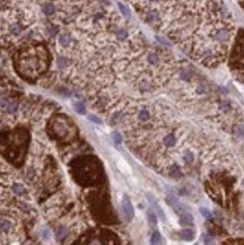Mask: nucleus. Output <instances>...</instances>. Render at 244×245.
I'll use <instances>...</instances> for the list:
<instances>
[{"instance_id":"obj_1","label":"nucleus","mask_w":244,"mask_h":245,"mask_svg":"<svg viewBox=\"0 0 244 245\" xmlns=\"http://www.w3.org/2000/svg\"><path fill=\"white\" fill-rule=\"evenodd\" d=\"M135 7L193 60L208 67L224 60L234 28L220 0H157Z\"/></svg>"},{"instance_id":"obj_2","label":"nucleus","mask_w":244,"mask_h":245,"mask_svg":"<svg viewBox=\"0 0 244 245\" xmlns=\"http://www.w3.org/2000/svg\"><path fill=\"white\" fill-rule=\"evenodd\" d=\"M28 0H0V49L12 44L30 25Z\"/></svg>"},{"instance_id":"obj_3","label":"nucleus","mask_w":244,"mask_h":245,"mask_svg":"<svg viewBox=\"0 0 244 245\" xmlns=\"http://www.w3.org/2000/svg\"><path fill=\"white\" fill-rule=\"evenodd\" d=\"M44 47H28L22 50L16 57V67L25 76H35L44 70L46 66Z\"/></svg>"},{"instance_id":"obj_4","label":"nucleus","mask_w":244,"mask_h":245,"mask_svg":"<svg viewBox=\"0 0 244 245\" xmlns=\"http://www.w3.org/2000/svg\"><path fill=\"white\" fill-rule=\"evenodd\" d=\"M122 208H123V211H124V214L127 216V218L129 220H131L132 217H134V207H132L130 200L128 199L127 197H124L123 200H122Z\"/></svg>"},{"instance_id":"obj_5","label":"nucleus","mask_w":244,"mask_h":245,"mask_svg":"<svg viewBox=\"0 0 244 245\" xmlns=\"http://www.w3.org/2000/svg\"><path fill=\"white\" fill-rule=\"evenodd\" d=\"M137 118L140 122H147L150 120V112L147 108H140L138 111Z\"/></svg>"},{"instance_id":"obj_6","label":"nucleus","mask_w":244,"mask_h":245,"mask_svg":"<svg viewBox=\"0 0 244 245\" xmlns=\"http://www.w3.org/2000/svg\"><path fill=\"white\" fill-rule=\"evenodd\" d=\"M163 143H164V146H165L166 148H171V147L175 146L176 139L174 137V135H173V133H167V135H165V137L163 138Z\"/></svg>"},{"instance_id":"obj_7","label":"nucleus","mask_w":244,"mask_h":245,"mask_svg":"<svg viewBox=\"0 0 244 245\" xmlns=\"http://www.w3.org/2000/svg\"><path fill=\"white\" fill-rule=\"evenodd\" d=\"M12 227H13L12 221H9L7 219L0 220V233H8L12 229Z\"/></svg>"},{"instance_id":"obj_8","label":"nucleus","mask_w":244,"mask_h":245,"mask_svg":"<svg viewBox=\"0 0 244 245\" xmlns=\"http://www.w3.org/2000/svg\"><path fill=\"white\" fill-rule=\"evenodd\" d=\"M180 236L185 241H192L195 238V231L191 229H183L180 233Z\"/></svg>"},{"instance_id":"obj_9","label":"nucleus","mask_w":244,"mask_h":245,"mask_svg":"<svg viewBox=\"0 0 244 245\" xmlns=\"http://www.w3.org/2000/svg\"><path fill=\"white\" fill-rule=\"evenodd\" d=\"M180 221H181V224L184 225V226H189V225H191L192 224V221H193V218H192V216L190 214H182L181 215V217H180Z\"/></svg>"},{"instance_id":"obj_10","label":"nucleus","mask_w":244,"mask_h":245,"mask_svg":"<svg viewBox=\"0 0 244 245\" xmlns=\"http://www.w3.org/2000/svg\"><path fill=\"white\" fill-rule=\"evenodd\" d=\"M13 190H14V192H15L16 194H18V196H23L25 193V189L20 184H14L13 185Z\"/></svg>"},{"instance_id":"obj_11","label":"nucleus","mask_w":244,"mask_h":245,"mask_svg":"<svg viewBox=\"0 0 244 245\" xmlns=\"http://www.w3.org/2000/svg\"><path fill=\"white\" fill-rule=\"evenodd\" d=\"M161 234H159V231L158 230H155L154 231V234H152V240H150V243L152 244H158V243H161Z\"/></svg>"},{"instance_id":"obj_12","label":"nucleus","mask_w":244,"mask_h":245,"mask_svg":"<svg viewBox=\"0 0 244 245\" xmlns=\"http://www.w3.org/2000/svg\"><path fill=\"white\" fill-rule=\"evenodd\" d=\"M74 107H75V110H76L77 113L84 114V113L86 112V108H85V106H84V104H83V103H75V104H74Z\"/></svg>"},{"instance_id":"obj_13","label":"nucleus","mask_w":244,"mask_h":245,"mask_svg":"<svg viewBox=\"0 0 244 245\" xmlns=\"http://www.w3.org/2000/svg\"><path fill=\"white\" fill-rule=\"evenodd\" d=\"M56 236H57V240H63L66 236H67V230L64 229V228H59V229L57 230V234H56Z\"/></svg>"},{"instance_id":"obj_14","label":"nucleus","mask_w":244,"mask_h":245,"mask_svg":"<svg viewBox=\"0 0 244 245\" xmlns=\"http://www.w3.org/2000/svg\"><path fill=\"white\" fill-rule=\"evenodd\" d=\"M119 8H120V10H121V13L124 15V17H127V18H130V12H129V9L124 6V5H122L121 2H119Z\"/></svg>"},{"instance_id":"obj_15","label":"nucleus","mask_w":244,"mask_h":245,"mask_svg":"<svg viewBox=\"0 0 244 245\" xmlns=\"http://www.w3.org/2000/svg\"><path fill=\"white\" fill-rule=\"evenodd\" d=\"M147 216H148V220H149V223L150 224H156V216L155 214L152 213V210H148V213H147Z\"/></svg>"},{"instance_id":"obj_16","label":"nucleus","mask_w":244,"mask_h":245,"mask_svg":"<svg viewBox=\"0 0 244 245\" xmlns=\"http://www.w3.org/2000/svg\"><path fill=\"white\" fill-rule=\"evenodd\" d=\"M236 136L240 138H244V127L243 125H239L236 127Z\"/></svg>"},{"instance_id":"obj_17","label":"nucleus","mask_w":244,"mask_h":245,"mask_svg":"<svg viewBox=\"0 0 244 245\" xmlns=\"http://www.w3.org/2000/svg\"><path fill=\"white\" fill-rule=\"evenodd\" d=\"M200 213H201V215H202L203 217H206L207 219L211 218V214H210V211H209L208 209H206V208H200Z\"/></svg>"},{"instance_id":"obj_18","label":"nucleus","mask_w":244,"mask_h":245,"mask_svg":"<svg viewBox=\"0 0 244 245\" xmlns=\"http://www.w3.org/2000/svg\"><path fill=\"white\" fill-rule=\"evenodd\" d=\"M112 137H113V140L115 141V143H121L122 137H121V135H120L119 132H114V133L112 135Z\"/></svg>"},{"instance_id":"obj_19","label":"nucleus","mask_w":244,"mask_h":245,"mask_svg":"<svg viewBox=\"0 0 244 245\" xmlns=\"http://www.w3.org/2000/svg\"><path fill=\"white\" fill-rule=\"evenodd\" d=\"M88 119L91 120L92 122L97 123V124H101V123H102L101 119H100V118H97V116H96V115H94V114H89V115H88Z\"/></svg>"},{"instance_id":"obj_20","label":"nucleus","mask_w":244,"mask_h":245,"mask_svg":"<svg viewBox=\"0 0 244 245\" xmlns=\"http://www.w3.org/2000/svg\"><path fill=\"white\" fill-rule=\"evenodd\" d=\"M219 108L226 112L227 110H229V104L227 103V102H222V103L219 104Z\"/></svg>"}]
</instances>
